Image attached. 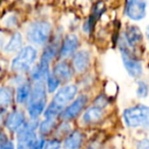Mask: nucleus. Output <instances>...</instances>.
Listing matches in <instances>:
<instances>
[{
  "mask_svg": "<svg viewBox=\"0 0 149 149\" xmlns=\"http://www.w3.org/2000/svg\"><path fill=\"white\" fill-rule=\"evenodd\" d=\"M47 90L44 82H34L28 101L27 113L29 120H39L47 106Z\"/></svg>",
  "mask_w": 149,
  "mask_h": 149,
  "instance_id": "1",
  "label": "nucleus"
},
{
  "mask_svg": "<svg viewBox=\"0 0 149 149\" xmlns=\"http://www.w3.org/2000/svg\"><path fill=\"white\" fill-rule=\"evenodd\" d=\"M26 37L31 44L44 46L52 37V25L46 19H37L30 23L26 30Z\"/></svg>",
  "mask_w": 149,
  "mask_h": 149,
  "instance_id": "2",
  "label": "nucleus"
},
{
  "mask_svg": "<svg viewBox=\"0 0 149 149\" xmlns=\"http://www.w3.org/2000/svg\"><path fill=\"white\" fill-rule=\"evenodd\" d=\"M123 120L128 128L149 130V106L137 104L126 108L123 111Z\"/></svg>",
  "mask_w": 149,
  "mask_h": 149,
  "instance_id": "3",
  "label": "nucleus"
},
{
  "mask_svg": "<svg viewBox=\"0 0 149 149\" xmlns=\"http://www.w3.org/2000/svg\"><path fill=\"white\" fill-rule=\"evenodd\" d=\"M38 58V51L34 46L28 45L23 47L13 58L10 70L19 74H24L32 70Z\"/></svg>",
  "mask_w": 149,
  "mask_h": 149,
  "instance_id": "4",
  "label": "nucleus"
},
{
  "mask_svg": "<svg viewBox=\"0 0 149 149\" xmlns=\"http://www.w3.org/2000/svg\"><path fill=\"white\" fill-rule=\"evenodd\" d=\"M39 120H28L15 133V149H29V145L38 136Z\"/></svg>",
  "mask_w": 149,
  "mask_h": 149,
  "instance_id": "5",
  "label": "nucleus"
},
{
  "mask_svg": "<svg viewBox=\"0 0 149 149\" xmlns=\"http://www.w3.org/2000/svg\"><path fill=\"white\" fill-rule=\"evenodd\" d=\"M89 102V97L87 94H80L76 97L63 110L59 116L62 122H70L80 116L82 111L86 108Z\"/></svg>",
  "mask_w": 149,
  "mask_h": 149,
  "instance_id": "6",
  "label": "nucleus"
},
{
  "mask_svg": "<svg viewBox=\"0 0 149 149\" xmlns=\"http://www.w3.org/2000/svg\"><path fill=\"white\" fill-rule=\"evenodd\" d=\"M78 86L74 84H65L55 92L51 102L60 107L62 110L76 98L78 94Z\"/></svg>",
  "mask_w": 149,
  "mask_h": 149,
  "instance_id": "7",
  "label": "nucleus"
},
{
  "mask_svg": "<svg viewBox=\"0 0 149 149\" xmlns=\"http://www.w3.org/2000/svg\"><path fill=\"white\" fill-rule=\"evenodd\" d=\"M27 120V116L25 111L19 108H15L11 111L6 112L3 128L10 134L15 135V133L26 124Z\"/></svg>",
  "mask_w": 149,
  "mask_h": 149,
  "instance_id": "8",
  "label": "nucleus"
},
{
  "mask_svg": "<svg viewBox=\"0 0 149 149\" xmlns=\"http://www.w3.org/2000/svg\"><path fill=\"white\" fill-rule=\"evenodd\" d=\"M147 3L145 0H127L125 15L133 22H140L146 17Z\"/></svg>",
  "mask_w": 149,
  "mask_h": 149,
  "instance_id": "9",
  "label": "nucleus"
},
{
  "mask_svg": "<svg viewBox=\"0 0 149 149\" xmlns=\"http://www.w3.org/2000/svg\"><path fill=\"white\" fill-rule=\"evenodd\" d=\"M127 46L134 52V50L138 49L139 46L143 42V34L140 28L136 25H129L126 28L123 35Z\"/></svg>",
  "mask_w": 149,
  "mask_h": 149,
  "instance_id": "10",
  "label": "nucleus"
},
{
  "mask_svg": "<svg viewBox=\"0 0 149 149\" xmlns=\"http://www.w3.org/2000/svg\"><path fill=\"white\" fill-rule=\"evenodd\" d=\"M80 46V40L76 34H68L59 46L58 55L61 58H68L74 55Z\"/></svg>",
  "mask_w": 149,
  "mask_h": 149,
  "instance_id": "11",
  "label": "nucleus"
},
{
  "mask_svg": "<svg viewBox=\"0 0 149 149\" xmlns=\"http://www.w3.org/2000/svg\"><path fill=\"white\" fill-rule=\"evenodd\" d=\"M51 72L59 80L61 84L68 83L74 78V70L72 64L66 60H59L58 62H56L52 68Z\"/></svg>",
  "mask_w": 149,
  "mask_h": 149,
  "instance_id": "12",
  "label": "nucleus"
},
{
  "mask_svg": "<svg viewBox=\"0 0 149 149\" xmlns=\"http://www.w3.org/2000/svg\"><path fill=\"white\" fill-rule=\"evenodd\" d=\"M91 64V54L88 50H79L72 55V66L74 72L83 74L87 72Z\"/></svg>",
  "mask_w": 149,
  "mask_h": 149,
  "instance_id": "13",
  "label": "nucleus"
},
{
  "mask_svg": "<svg viewBox=\"0 0 149 149\" xmlns=\"http://www.w3.org/2000/svg\"><path fill=\"white\" fill-rule=\"evenodd\" d=\"M85 136L79 130L72 131L68 136L64 138L62 146L63 149H81L84 144Z\"/></svg>",
  "mask_w": 149,
  "mask_h": 149,
  "instance_id": "14",
  "label": "nucleus"
},
{
  "mask_svg": "<svg viewBox=\"0 0 149 149\" xmlns=\"http://www.w3.org/2000/svg\"><path fill=\"white\" fill-rule=\"evenodd\" d=\"M104 116V109L98 107V106L92 105L89 106L84 111L82 116V120L86 125H95L97 123L101 122Z\"/></svg>",
  "mask_w": 149,
  "mask_h": 149,
  "instance_id": "15",
  "label": "nucleus"
},
{
  "mask_svg": "<svg viewBox=\"0 0 149 149\" xmlns=\"http://www.w3.org/2000/svg\"><path fill=\"white\" fill-rule=\"evenodd\" d=\"M31 90L32 85L28 81H25L21 85L17 86L15 92V101L19 105H27L30 99V95H31Z\"/></svg>",
  "mask_w": 149,
  "mask_h": 149,
  "instance_id": "16",
  "label": "nucleus"
},
{
  "mask_svg": "<svg viewBox=\"0 0 149 149\" xmlns=\"http://www.w3.org/2000/svg\"><path fill=\"white\" fill-rule=\"evenodd\" d=\"M23 43H24L23 35L19 32H15L9 38L8 42L3 46V51L7 54L17 53L23 48Z\"/></svg>",
  "mask_w": 149,
  "mask_h": 149,
  "instance_id": "17",
  "label": "nucleus"
},
{
  "mask_svg": "<svg viewBox=\"0 0 149 149\" xmlns=\"http://www.w3.org/2000/svg\"><path fill=\"white\" fill-rule=\"evenodd\" d=\"M15 100V91L8 86L0 87V110L7 111Z\"/></svg>",
  "mask_w": 149,
  "mask_h": 149,
  "instance_id": "18",
  "label": "nucleus"
},
{
  "mask_svg": "<svg viewBox=\"0 0 149 149\" xmlns=\"http://www.w3.org/2000/svg\"><path fill=\"white\" fill-rule=\"evenodd\" d=\"M56 127H57V123L56 120H52V118H44L43 120L39 122V126H38V135L46 138L49 136L50 134L55 131Z\"/></svg>",
  "mask_w": 149,
  "mask_h": 149,
  "instance_id": "19",
  "label": "nucleus"
},
{
  "mask_svg": "<svg viewBox=\"0 0 149 149\" xmlns=\"http://www.w3.org/2000/svg\"><path fill=\"white\" fill-rule=\"evenodd\" d=\"M45 82H46V90H47L48 93H55V92L59 89V86L61 85L59 80H58L51 72H50L49 74L47 76Z\"/></svg>",
  "mask_w": 149,
  "mask_h": 149,
  "instance_id": "20",
  "label": "nucleus"
},
{
  "mask_svg": "<svg viewBox=\"0 0 149 149\" xmlns=\"http://www.w3.org/2000/svg\"><path fill=\"white\" fill-rule=\"evenodd\" d=\"M136 94L139 98H147L149 94V86L145 81H139Z\"/></svg>",
  "mask_w": 149,
  "mask_h": 149,
  "instance_id": "21",
  "label": "nucleus"
},
{
  "mask_svg": "<svg viewBox=\"0 0 149 149\" xmlns=\"http://www.w3.org/2000/svg\"><path fill=\"white\" fill-rule=\"evenodd\" d=\"M96 23H97V21H95V19H94L91 15H89V17L86 19V21L83 23V27H82V29H83L84 33L90 35V34L93 32Z\"/></svg>",
  "mask_w": 149,
  "mask_h": 149,
  "instance_id": "22",
  "label": "nucleus"
},
{
  "mask_svg": "<svg viewBox=\"0 0 149 149\" xmlns=\"http://www.w3.org/2000/svg\"><path fill=\"white\" fill-rule=\"evenodd\" d=\"M62 146V142L60 139L58 138H51V139H46L45 145H44L43 149H60Z\"/></svg>",
  "mask_w": 149,
  "mask_h": 149,
  "instance_id": "23",
  "label": "nucleus"
},
{
  "mask_svg": "<svg viewBox=\"0 0 149 149\" xmlns=\"http://www.w3.org/2000/svg\"><path fill=\"white\" fill-rule=\"evenodd\" d=\"M46 142V138L38 135L29 145V149H43Z\"/></svg>",
  "mask_w": 149,
  "mask_h": 149,
  "instance_id": "24",
  "label": "nucleus"
},
{
  "mask_svg": "<svg viewBox=\"0 0 149 149\" xmlns=\"http://www.w3.org/2000/svg\"><path fill=\"white\" fill-rule=\"evenodd\" d=\"M55 131L59 133L60 136H68L70 132H72V128H70V122H62L59 126L56 127Z\"/></svg>",
  "mask_w": 149,
  "mask_h": 149,
  "instance_id": "25",
  "label": "nucleus"
},
{
  "mask_svg": "<svg viewBox=\"0 0 149 149\" xmlns=\"http://www.w3.org/2000/svg\"><path fill=\"white\" fill-rule=\"evenodd\" d=\"M4 26L9 29H13V28L17 27V24H19V19H17V15H9L5 17L4 19Z\"/></svg>",
  "mask_w": 149,
  "mask_h": 149,
  "instance_id": "26",
  "label": "nucleus"
},
{
  "mask_svg": "<svg viewBox=\"0 0 149 149\" xmlns=\"http://www.w3.org/2000/svg\"><path fill=\"white\" fill-rule=\"evenodd\" d=\"M108 104H109V101H108L107 96H105V95L97 96V97L95 98V100H94V105L98 106V107L102 108V109H104Z\"/></svg>",
  "mask_w": 149,
  "mask_h": 149,
  "instance_id": "27",
  "label": "nucleus"
},
{
  "mask_svg": "<svg viewBox=\"0 0 149 149\" xmlns=\"http://www.w3.org/2000/svg\"><path fill=\"white\" fill-rule=\"evenodd\" d=\"M0 149H15V142L11 139L0 143Z\"/></svg>",
  "mask_w": 149,
  "mask_h": 149,
  "instance_id": "28",
  "label": "nucleus"
},
{
  "mask_svg": "<svg viewBox=\"0 0 149 149\" xmlns=\"http://www.w3.org/2000/svg\"><path fill=\"white\" fill-rule=\"evenodd\" d=\"M137 149H149V139H142L137 144Z\"/></svg>",
  "mask_w": 149,
  "mask_h": 149,
  "instance_id": "29",
  "label": "nucleus"
},
{
  "mask_svg": "<svg viewBox=\"0 0 149 149\" xmlns=\"http://www.w3.org/2000/svg\"><path fill=\"white\" fill-rule=\"evenodd\" d=\"M8 139H10V138H9L7 132H5L4 130H2V129H1V130H0V143L4 142V141L8 140Z\"/></svg>",
  "mask_w": 149,
  "mask_h": 149,
  "instance_id": "30",
  "label": "nucleus"
},
{
  "mask_svg": "<svg viewBox=\"0 0 149 149\" xmlns=\"http://www.w3.org/2000/svg\"><path fill=\"white\" fill-rule=\"evenodd\" d=\"M7 111L4 110H0V130L3 128V124H4V118H5V114Z\"/></svg>",
  "mask_w": 149,
  "mask_h": 149,
  "instance_id": "31",
  "label": "nucleus"
},
{
  "mask_svg": "<svg viewBox=\"0 0 149 149\" xmlns=\"http://www.w3.org/2000/svg\"><path fill=\"white\" fill-rule=\"evenodd\" d=\"M145 35H146V38H147V40H148V42H149V25L146 27V30H145Z\"/></svg>",
  "mask_w": 149,
  "mask_h": 149,
  "instance_id": "32",
  "label": "nucleus"
},
{
  "mask_svg": "<svg viewBox=\"0 0 149 149\" xmlns=\"http://www.w3.org/2000/svg\"><path fill=\"white\" fill-rule=\"evenodd\" d=\"M3 43H4V40H3L2 35L0 34V48H3Z\"/></svg>",
  "mask_w": 149,
  "mask_h": 149,
  "instance_id": "33",
  "label": "nucleus"
},
{
  "mask_svg": "<svg viewBox=\"0 0 149 149\" xmlns=\"http://www.w3.org/2000/svg\"><path fill=\"white\" fill-rule=\"evenodd\" d=\"M87 149H94V148H93V147H88Z\"/></svg>",
  "mask_w": 149,
  "mask_h": 149,
  "instance_id": "34",
  "label": "nucleus"
}]
</instances>
